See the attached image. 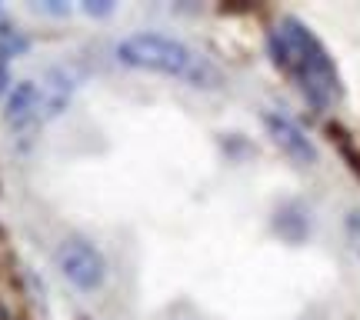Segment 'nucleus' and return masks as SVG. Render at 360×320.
<instances>
[{
	"label": "nucleus",
	"instance_id": "obj_7",
	"mask_svg": "<svg viewBox=\"0 0 360 320\" xmlns=\"http://www.w3.org/2000/svg\"><path fill=\"white\" fill-rule=\"evenodd\" d=\"M40 90V107H44V117H57L64 114V107L70 103L74 90H77V80L67 67H51L44 74V84H37Z\"/></svg>",
	"mask_w": 360,
	"mask_h": 320
},
{
	"label": "nucleus",
	"instance_id": "obj_9",
	"mask_svg": "<svg viewBox=\"0 0 360 320\" xmlns=\"http://www.w3.org/2000/svg\"><path fill=\"white\" fill-rule=\"evenodd\" d=\"M344 237H347L350 254L360 260V210H350L347 217H344Z\"/></svg>",
	"mask_w": 360,
	"mask_h": 320
},
{
	"label": "nucleus",
	"instance_id": "obj_10",
	"mask_svg": "<svg viewBox=\"0 0 360 320\" xmlns=\"http://www.w3.org/2000/svg\"><path fill=\"white\" fill-rule=\"evenodd\" d=\"M84 11H87L90 17H110V13H114V4H110V0H87Z\"/></svg>",
	"mask_w": 360,
	"mask_h": 320
},
{
	"label": "nucleus",
	"instance_id": "obj_8",
	"mask_svg": "<svg viewBox=\"0 0 360 320\" xmlns=\"http://www.w3.org/2000/svg\"><path fill=\"white\" fill-rule=\"evenodd\" d=\"M327 134H330V141H334V147L340 151V157L347 160V167H354V174L360 177V151L350 143V134L344 127H337V124H330L327 127Z\"/></svg>",
	"mask_w": 360,
	"mask_h": 320
},
{
	"label": "nucleus",
	"instance_id": "obj_4",
	"mask_svg": "<svg viewBox=\"0 0 360 320\" xmlns=\"http://www.w3.org/2000/svg\"><path fill=\"white\" fill-rule=\"evenodd\" d=\"M264 127H267L270 141L277 143L297 167H314L317 164V147H314V141L297 127L290 117L277 114V110H267V114H264Z\"/></svg>",
	"mask_w": 360,
	"mask_h": 320
},
{
	"label": "nucleus",
	"instance_id": "obj_5",
	"mask_svg": "<svg viewBox=\"0 0 360 320\" xmlns=\"http://www.w3.org/2000/svg\"><path fill=\"white\" fill-rule=\"evenodd\" d=\"M4 120H7V127H11L17 137L37 134L40 120H44V107H40V90L34 80H20V84L11 90Z\"/></svg>",
	"mask_w": 360,
	"mask_h": 320
},
{
	"label": "nucleus",
	"instance_id": "obj_11",
	"mask_svg": "<svg viewBox=\"0 0 360 320\" xmlns=\"http://www.w3.org/2000/svg\"><path fill=\"white\" fill-rule=\"evenodd\" d=\"M37 11H44V13H67L70 7L60 4V0H51V4H37Z\"/></svg>",
	"mask_w": 360,
	"mask_h": 320
},
{
	"label": "nucleus",
	"instance_id": "obj_6",
	"mask_svg": "<svg viewBox=\"0 0 360 320\" xmlns=\"http://www.w3.org/2000/svg\"><path fill=\"white\" fill-rule=\"evenodd\" d=\"M270 231L277 233L283 243H304L310 237V210L304 200H283L274 217H270Z\"/></svg>",
	"mask_w": 360,
	"mask_h": 320
},
{
	"label": "nucleus",
	"instance_id": "obj_12",
	"mask_svg": "<svg viewBox=\"0 0 360 320\" xmlns=\"http://www.w3.org/2000/svg\"><path fill=\"white\" fill-rule=\"evenodd\" d=\"M7 80H11V74H7V64L0 60V97H4V90H7Z\"/></svg>",
	"mask_w": 360,
	"mask_h": 320
},
{
	"label": "nucleus",
	"instance_id": "obj_3",
	"mask_svg": "<svg viewBox=\"0 0 360 320\" xmlns=\"http://www.w3.org/2000/svg\"><path fill=\"white\" fill-rule=\"evenodd\" d=\"M57 270L64 274L67 283L77 290H97L107 281V260L103 254L84 237H67L57 247Z\"/></svg>",
	"mask_w": 360,
	"mask_h": 320
},
{
	"label": "nucleus",
	"instance_id": "obj_1",
	"mask_svg": "<svg viewBox=\"0 0 360 320\" xmlns=\"http://www.w3.org/2000/svg\"><path fill=\"white\" fill-rule=\"evenodd\" d=\"M270 53H274V64L294 80L314 110H330L340 103L344 84H340L334 57L304 20L283 17L270 30Z\"/></svg>",
	"mask_w": 360,
	"mask_h": 320
},
{
	"label": "nucleus",
	"instance_id": "obj_2",
	"mask_svg": "<svg viewBox=\"0 0 360 320\" xmlns=\"http://www.w3.org/2000/svg\"><path fill=\"white\" fill-rule=\"evenodd\" d=\"M117 57H120V64L134 67V70L187 80L191 87H220L224 84V70L210 57L193 51L191 44H184V40L167 37V34H154V30L124 37L117 44Z\"/></svg>",
	"mask_w": 360,
	"mask_h": 320
}]
</instances>
